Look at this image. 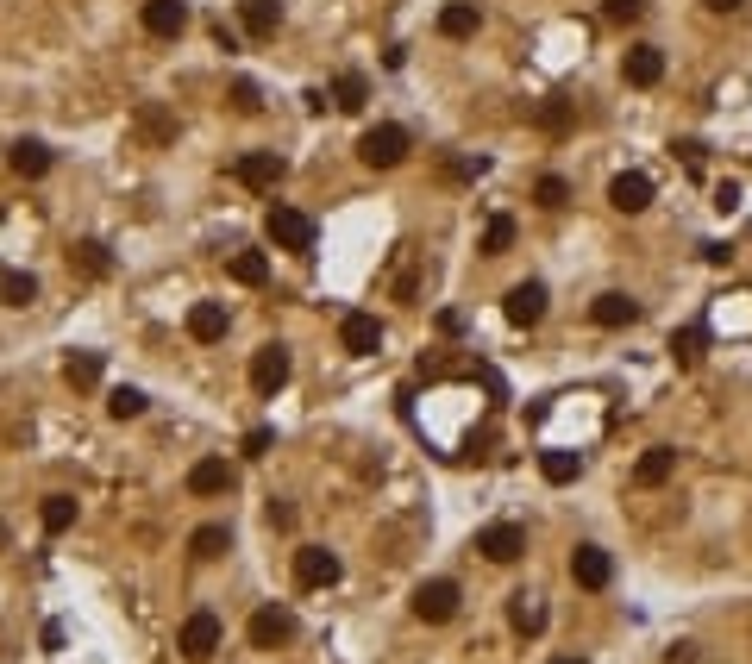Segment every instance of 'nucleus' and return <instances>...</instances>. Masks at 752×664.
Masks as SVG:
<instances>
[{
	"instance_id": "nucleus-1",
	"label": "nucleus",
	"mask_w": 752,
	"mask_h": 664,
	"mask_svg": "<svg viewBox=\"0 0 752 664\" xmlns=\"http://www.w3.org/2000/svg\"><path fill=\"white\" fill-rule=\"evenodd\" d=\"M264 232H270V245H276V251H295V257H308V251H314V239H320L314 220H308L301 207H270Z\"/></svg>"
},
{
	"instance_id": "nucleus-2",
	"label": "nucleus",
	"mask_w": 752,
	"mask_h": 664,
	"mask_svg": "<svg viewBox=\"0 0 752 664\" xmlns=\"http://www.w3.org/2000/svg\"><path fill=\"white\" fill-rule=\"evenodd\" d=\"M358 157L370 163V170H395V163L408 157V132H402V126H389V120H383V126H370V132L358 138Z\"/></svg>"
},
{
	"instance_id": "nucleus-3",
	"label": "nucleus",
	"mask_w": 752,
	"mask_h": 664,
	"mask_svg": "<svg viewBox=\"0 0 752 664\" xmlns=\"http://www.w3.org/2000/svg\"><path fill=\"white\" fill-rule=\"evenodd\" d=\"M220 639H226L220 614H214V608H195V614L182 621V658H214V652H220Z\"/></svg>"
},
{
	"instance_id": "nucleus-4",
	"label": "nucleus",
	"mask_w": 752,
	"mask_h": 664,
	"mask_svg": "<svg viewBox=\"0 0 752 664\" xmlns=\"http://www.w3.org/2000/svg\"><path fill=\"white\" fill-rule=\"evenodd\" d=\"M339 345L351 351V358H376V345H383V320L364 314V307H351V314H339Z\"/></svg>"
},
{
	"instance_id": "nucleus-5",
	"label": "nucleus",
	"mask_w": 752,
	"mask_h": 664,
	"mask_svg": "<svg viewBox=\"0 0 752 664\" xmlns=\"http://www.w3.org/2000/svg\"><path fill=\"white\" fill-rule=\"evenodd\" d=\"M289 370H295V358H289V345H257V358H251V389L257 395H276L282 383H289Z\"/></svg>"
},
{
	"instance_id": "nucleus-6",
	"label": "nucleus",
	"mask_w": 752,
	"mask_h": 664,
	"mask_svg": "<svg viewBox=\"0 0 752 664\" xmlns=\"http://www.w3.org/2000/svg\"><path fill=\"white\" fill-rule=\"evenodd\" d=\"M339 571H345V564H339V552H326V545H301V552H295V583L301 589H333Z\"/></svg>"
},
{
	"instance_id": "nucleus-7",
	"label": "nucleus",
	"mask_w": 752,
	"mask_h": 664,
	"mask_svg": "<svg viewBox=\"0 0 752 664\" xmlns=\"http://www.w3.org/2000/svg\"><path fill=\"white\" fill-rule=\"evenodd\" d=\"M458 602H464V596H458V583H452V577H433V583H420V589H414V614H420V621H433V627H439V621H452Z\"/></svg>"
},
{
	"instance_id": "nucleus-8",
	"label": "nucleus",
	"mask_w": 752,
	"mask_h": 664,
	"mask_svg": "<svg viewBox=\"0 0 752 664\" xmlns=\"http://www.w3.org/2000/svg\"><path fill=\"white\" fill-rule=\"evenodd\" d=\"M502 314H508V326H539L546 320V282H514L502 295Z\"/></svg>"
},
{
	"instance_id": "nucleus-9",
	"label": "nucleus",
	"mask_w": 752,
	"mask_h": 664,
	"mask_svg": "<svg viewBox=\"0 0 752 664\" xmlns=\"http://www.w3.org/2000/svg\"><path fill=\"white\" fill-rule=\"evenodd\" d=\"M245 633H251V646H257V652H276L282 639L295 633V614H289V608H276V602H264V608L251 614V627H245Z\"/></svg>"
},
{
	"instance_id": "nucleus-10",
	"label": "nucleus",
	"mask_w": 752,
	"mask_h": 664,
	"mask_svg": "<svg viewBox=\"0 0 752 664\" xmlns=\"http://www.w3.org/2000/svg\"><path fill=\"white\" fill-rule=\"evenodd\" d=\"M477 552H483L489 564H514V558L527 552V533L514 527V520H496V527H483V533H477Z\"/></svg>"
},
{
	"instance_id": "nucleus-11",
	"label": "nucleus",
	"mask_w": 752,
	"mask_h": 664,
	"mask_svg": "<svg viewBox=\"0 0 752 664\" xmlns=\"http://www.w3.org/2000/svg\"><path fill=\"white\" fill-rule=\"evenodd\" d=\"M608 207L615 213H646L652 207V176L646 170H621L615 182H608Z\"/></svg>"
},
{
	"instance_id": "nucleus-12",
	"label": "nucleus",
	"mask_w": 752,
	"mask_h": 664,
	"mask_svg": "<svg viewBox=\"0 0 752 664\" xmlns=\"http://www.w3.org/2000/svg\"><path fill=\"white\" fill-rule=\"evenodd\" d=\"M282 170H289V163H282L276 151H245L239 163H232V182H245V188H276Z\"/></svg>"
},
{
	"instance_id": "nucleus-13",
	"label": "nucleus",
	"mask_w": 752,
	"mask_h": 664,
	"mask_svg": "<svg viewBox=\"0 0 752 664\" xmlns=\"http://www.w3.org/2000/svg\"><path fill=\"white\" fill-rule=\"evenodd\" d=\"M571 577H577V589H608L615 558H608L602 545H577V552H571Z\"/></svg>"
},
{
	"instance_id": "nucleus-14",
	"label": "nucleus",
	"mask_w": 752,
	"mask_h": 664,
	"mask_svg": "<svg viewBox=\"0 0 752 664\" xmlns=\"http://www.w3.org/2000/svg\"><path fill=\"white\" fill-rule=\"evenodd\" d=\"M145 32L151 38H182V26H188V0H145Z\"/></svg>"
},
{
	"instance_id": "nucleus-15",
	"label": "nucleus",
	"mask_w": 752,
	"mask_h": 664,
	"mask_svg": "<svg viewBox=\"0 0 752 664\" xmlns=\"http://www.w3.org/2000/svg\"><path fill=\"white\" fill-rule=\"evenodd\" d=\"M590 320H596V326H608V332H621V326L640 320V301L621 295V289H608V295H596V301H590Z\"/></svg>"
},
{
	"instance_id": "nucleus-16",
	"label": "nucleus",
	"mask_w": 752,
	"mask_h": 664,
	"mask_svg": "<svg viewBox=\"0 0 752 664\" xmlns=\"http://www.w3.org/2000/svg\"><path fill=\"white\" fill-rule=\"evenodd\" d=\"M188 339L195 345H220L226 339V307L220 301H195L188 307Z\"/></svg>"
},
{
	"instance_id": "nucleus-17",
	"label": "nucleus",
	"mask_w": 752,
	"mask_h": 664,
	"mask_svg": "<svg viewBox=\"0 0 752 664\" xmlns=\"http://www.w3.org/2000/svg\"><path fill=\"white\" fill-rule=\"evenodd\" d=\"M621 69H627V88H652L665 76V51H658V44H633Z\"/></svg>"
},
{
	"instance_id": "nucleus-18",
	"label": "nucleus",
	"mask_w": 752,
	"mask_h": 664,
	"mask_svg": "<svg viewBox=\"0 0 752 664\" xmlns=\"http://www.w3.org/2000/svg\"><path fill=\"white\" fill-rule=\"evenodd\" d=\"M671 470H677V452H671V445H652V452L633 464V489H658V483H671Z\"/></svg>"
},
{
	"instance_id": "nucleus-19",
	"label": "nucleus",
	"mask_w": 752,
	"mask_h": 664,
	"mask_svg": "<svg viewBox=\"0 0 752 664\" xmlns=\"http://www.w3.org/2000/svg\"><path fill=\"white\" fill-rule=\"evenodd\" d=\"M232 489V464L226 458H201L188 470V495H226Z\"/></svg>"
},
{
	"instance_id": "nucleus-20",
	"label": "nucleus",
	"mask_w": 752,
	"mask_h": 664,
	"mask_svg": "<svg viewBox=\"0 0 752 664\" xmlns=\"http://www.w3.org/2000/svg\"><path fill=\"white\" fill-rule=\"evenodd\" d=\"M239 19H245L251 38H276V26H282V0H239Z\"/></svg>"
},
{
	"instance_id": "nucleus-21",
	"label": "nucleus",
	"mask_w": 752,
	"mask_h": 664,
	"mask_svg": "<svg viewBox=\"0 0 752 664\" xmlns=\"http://www.w3.org/2000/svg\"><path fill=\"white\" fill-rule=\"evenodd\" d=\"M188 552H195V558H226L232 552V527H226V520H207V527L188 533Z\"/></svg>"
},
{
	"instance_id": "nucleus-22",
	"label": "nucleus",
	"mask_w": 752,
	"mask_h": 664,
	"mask_svg": "<svg viewBox=\"0 0 752 664\" xmlns=\"http://www.w3.org/2000/svg\"><path fill=\"white\" fill-rule=\"evenodd\" d=\"M7 163H13V170L32 182V176H44V170H51V145H44V138H19Z\"/></svg>"
},
{
	"instance_id": "nucleus-23",
	"label": "nucleus",
	"mask_w": 752,
	"mask_h": 664,
	"mask_svg": "<svg viewBox=\"0 0 752 664\" xmlns=\"http://www.w3.org/2000/svg\"><path fill=\"white\" fill-rule=\"evenodd\" d=\"M508 627L527 633V639L546 633V602H539V596H514V602H508Z\"/></svg>"
},
{
	"instance_id": "nucleus-24",
	"label": "nucleus",
	"mask_w": 752,
	"mask_h": 664,
	"mask_svg": "<svg viewBox=\"0 0 752 664\" xmlns=\"http://www.w3.org/2000/svg\"><path fill=\"white\" fill-rule=\"evenodd\" d=\"M69 264H76L82 276H94V282H101V276H113V251H107L101 239H82L76 251H69Z\"/></svg>"
},
{
	"instance_id": "nucleus-25",
	"label": "nucleus",
	"mask_w": 752,
	"mask_h": 664,
	"mask_svg": "<svg viewBox=\"0 0 752 664\" xmlns=\"http://www.w3.org/2000/svg\"><path fill=\"white\" fill-rule=\"evenodd\" d=\"M477 26H483V13L470 7V0H452V7L439 13V32L445 38H477Z\"/></svg>"
},
{
	"instance_id": "nucleus-26",
	"label": "nucleus",
	"mask_w": 752,
	"mask_h": 664,
	"mask_svg": "<svg viewBox=\"0 0 752 664\" xmlns=\"http://www.w3.org/2000/svg\"><path fill=\"white\" fill-rule=\"evenodd\" d=\"M0 301L7 307H32L38 301V276L32 270H0Z\"/></svg>"
},
{
	"instance_id": "nucleus-27",
	"label": "nucleus",
	"mask_w": 752,
	"mask_h": 664,
	"mask_svg": "<svg viewBox=\"0 0 752 664\" xmlns=\"http://www.w3.org/2000/svg\"><path fill=\"white\" fill-rule=\"evenodd\" d=\"M63 383H69V389H94V383H101V351H69Z\"/></svg>"
},
{
	"instance_id": "nucleus-28",
	"label": "nucleus",
	"mask_w": 752,
	"mask_h": 664,
	"mask_svg": "<svg viewBox=\"0 0 752 664\" xmlns=\"http://www.w3.org/2000/svg\"><path fill=\"white\" fill-rule=\"evenodd\" d=\"M76 495H44V508H38V520H44V533H69L76 527Z\"/></svg>"
},
{
	"instance_id": "nucleus-29",
	"label": "nucleus",
	"mask_w": 752,
	"mask_h": 664,
	"mask_svg": "<svg viewBox=\"0 0 752 664\" xmlns=\"http://www.w3.org/2000/svg\"><path fill=\"white\" fill-rule=\"evenodd\" d=\"M364 101H370V82L358 76V69H345V76L333 82V107L339 113H364Z\"/></svg>"
},
{
	"instance_id": "nucleus-30",
	"label": "nucleus",
	"mask_w": 752,
	"mask_h": 664,
	"mask_svg": "<svg viewBox=\"0 0 752 664\" xmlns=\"http://www.w3.org/2000/svg\"><path fill=\"white\" fill-rule=\"evenodd\" d=\"M232 282L264 289V282H270V257H264V251H232Z\"/></svg>"
},
{
	"instance_id": "nucleus-31",
	"label": "nucleus",
	"mask_w": 752,
	"mask_h": 664,
	"mask_svg": "<svg viewBox=\"0 0 752 664\" xmlns=\"http://www.w3.org/2000/svg\"><path fill=\"white\" fill-rule=\"evenodd\" d=\"M138 138H151V145H170V138H176V120H170L157 101H145V107H138Z\"/></svg>"
},
{
	"instance_id": "nucleus-32",
	"label": "nucleus",
	"mask_w": 752,
	"mask_h": 664,
	"mask_svg": "<svg viewBox=\"0 0 752 664\" xmlns=\"http://www.w3.org/2000/svg\"><path fill=\"white\" fill-rule=\"evenodd\" d=\"M577 470H583L577 452H539V477L546 483H577Z\"/></svg>"
},
{
	"instance_id": "nucleus-33",
	"label": "nucleus",
	"mask_w": 752,
	"mask_h": 664,
	"mask_svg": "<svg viewBox=\"0 0 752 664\" xmlns=\"http://www.w3.org/2000/svg\"><path fill=\"white\" fill-rule=\"evenodd\" d=\"M145 408H151V401H145V389H132V383H120V389L107 395V414H113V420H138Z\"/></svg>"
},
{
	"instance_id": "nucleus-34",
	"label": "nucleus",
	"mask_w": 752,
	"mask_h": 664,
	"mask_svg": "<svg viewBox=\"0 0 752 664\" xmlns=\"http://www.w3.org/2000/svg\"><path fill=\"white\" fill-rule=\"evenodd\" d=\"M702 345H709V326H684V332H671V358H677V364H696V358H702Z\"/></svg>"
},
{
	"instance_id": "nucleus-35",
	"label": "nucleus",
	"mask_w": 752,
	"mask_h": 664,
	"mask_svg": "<svg viewBox=\"0 0 752 664\" xmlns=\"http://www.w3.org/2000/svg\"><path fill=\"white\" fill-rule=\"evenodd\" d=\"M508 245H514V220H508V213H496V220L483 226V257H502Z\"/></svg>"
},
{
	"instance_id": "nucleus-36",
	"label": "nucleus",
	"mask_w": 752,
	"mask_h": 664,
	"mask_svg": "<svg viewBox=\"0 0 752 664\" xmlns=\"http://www.w3.org/2000/svg\"><path fill=\"white\" fill-rule=\"evenodd\" d=\"M533 120L546 126L552 138H558V132H571V101H558V94H552V101H539V113H533Z\"/></svg>"
},
{
	"instance_id": "nucleus-37",
	"label": "nucleus",
	"mask_w": 752,
	"mask_h": 664,
	"mask_svg": "<svg viewBox=\"0 0 752 664\" xmlns=\"http://www.w3.org/2000/svg\"><path fill=\"white\" fill-rule=\"evenodd\" d=\"M232 113H245V120H251V113H264V94H257V82H251V76L232 82Z\"/></svg>"
},
{
	"instance_id": "nucleus-38",
	"label": "nucleus",
	"mask_w": 752,
	"mask_h": 664,
	"mask_svg": "<svg viewBox=\"0 0 752 664\" xmlns=\"http://www.w3.org/2000/svg\"><path fill=\"white\" fill-rule=\"evenodd\" d=\"M533 201H539V207H552V213H558L564 201H571V182H564V176H539V188H533Z\"/></svg>"
},
{
	"instance_id": "nucleus-39",
	"label": "nucleus",
	"mask_w": 752,
	"mask_h": 664,
	"mask_svg": "<svg viewBox=\"0 0 752 664\" xmlns=\"http://www.w3.org/2000/svg\"><path fill=\"white\" fill-rule=\"evenodd\" d=\"M640 13H646V0H602V19H615V26H633Z\"/></svg>"
},
{
	"instance_id": "nucleus-40",
	"label": "nucleus",
	"mask_w": 752,
	"mask_h": 664,
	"mask_svg": "<svg viewBox=\"0 0 752 664\" xmlns=\"http://www.w3.org/2000/svg\"><path fill=\"white\" fill-rule=\"evenodd\" d=\"M270 445H276V426H251L245 433V458H264Z\"/></svg>"
},
{
	"instance_id": "nucleus-41",
	"label": "nucleus",
	"mask_w": 752,
	"mask_h": 664,
	"mask_svg": "<svg viewBox=\"0 0 752 664\" xmlns=\"http://www.w3.org/2000/svg\"><path fill=\"white\" fill-rule=\"evenodd\" d=\"M483 170H489V157H458V163H452V170H445V176H452V182H477Z\"/></svg>"
},
{
	"instance_id": "nucleus-42",
	"label": "nucleus",
	"mask_w": 752,
	"mask_h": 664,
	"mask_svg": "<svg viewBox=\"0 0 752 664\" xmlns=\"http://www.w3.org/2000/svg\"><path fill=\"white\" fill-rule=\"evenodd\" d=\"M740 201H746V195H740V182H715V201H709V207H715V213H734Z\"/></svg>"
},
{
	"instance_id": "nucleus-43",
	"label": "nucleus",
	"mask_w": 752,
	"mask_h": 664,
	"mask_svg": "<svg viewBox=\"0 0 752 664\" xmlns=\"http://www.w3.org/2000/svg\"><path fill=\"white\" fill-rule=\"evenodd\" d=\"M63 639H69L63 621H44V627H38V646H44V652H63Z\"/></svg>"
},
{
	"instance_id": "nucleus-44",
	"label": "nucleus",
	"mask_w": 752,
	"mask_h": 664,
	"mask_svg": "<svg viewBox=\"0 0 752 664\" xmlns=\"http://www.w3.org/2000/svg\"><path fill=\"white\" fill-rule=\"evenodd\" d=\"M264 520H270V527H282V533H289V527H295V508H289V502H270V508H264Z\"/></svg>"
},
{
	"instance_id": "nucleus-45",
	"label": "nucleus",
	"mask_w": 752,
	"mask_h": 664,
	"mask_svg": "<svg viewBox=\"0 0 752 664\" xmlns=\"http://www.w3.org/2000/svg\"><path fill=\"white\" fill-rule=\"evenodd\" d=\"M677 157H684L690 163V170H702V151H709V145H696V138H684V145H671Z\"/></svg>"
},
{
	"instance_id": "nucleus-46",
	"label": "nucleus",
	"mask_w": 752,
	"mask_h": 664,
	"mask_svg": "<svg viewBox=\"0 0 752 664\" xmlns=\"http://www.w3.org/2000/svg\"><path fill=\"white\" fill-rule=\"evenodd\" d=\"M702 7H709V13H734L740 0H702Z\"/></svg>"
},
{
	"instance_id": "nucleus-47",
	"label": "nucleus",
	"mask_w": 752,
	"mask_h": 664,
	"mask_svg": "<svg viewBox=\"0 0 752 664\" xmlns=\"http://www.w3.org/2000/svg\"><path fill=\"white\" fill-rule=\"evenodd\" d=\"M0 552H7V520H0Z\"/></svg>"
},
{
	"instance_id": "nucleus-48",
	"label": "nucleus",
	"mask_w": 752,
	"mask_h": 664,
	"mask_svg": "<svg viewBox=\"0 0 752 664\" xmlns=\"http://www.w3.org/2000/svg\"><path fill=\"white\" fill-rule=\"evenodd\" d=\"M552 664H583V658H552Z\"/></svg>"
}]
</instances>
